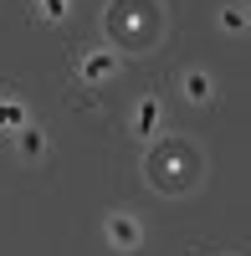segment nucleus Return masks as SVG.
<instances>
[{
    "instance_id": "5",
    "label": "nucleus",
    "mask_w": 251,
    "mask_h": 256,
    "mask_svg": "<svg viewBox=\"0 0 251 256\" xmlns=\"http://www.w3.org/2000/svg\"><path fill=\"white\" fill-rule=\"evenodd\" d=\"M134 134H138V138H154V134H159V98H144V102H138Z\"/></svg>"
},
{
    "instance_id": "10",
    "label": "nucleus",
    "mask_w": 251,
    "mask_h": 256,
    "mask_svg": "<svg viewBox=\"0 0 251 256\" xmlns=\"http://www.w3.org/2000/svg\"><path fill=\"white\" fill-rule=\"evenodd\" d=\"M41 16H46V20H62V16H67V0H41Z\"/></svg>"
},
{
    "instance_id": "3",
    "label": "nucleus",
    "mask_w": 251,
    "mask_h": 256,
    "mask_svg": "<svg viewBox=\"0 0 251 256\" xmlns=\"http://www.w3.org/2000/svg\"><path fill=\"white\" fill-rule=\"evenodd\" d=\"M102 236H108L118 251H138V241H144V226L128 216V210H118V216H108V220H102Z\"/></svg>"
},
{
    "instance_id": "8",
    "label": "nucleus",
    "mask_w": 251,
    "mask_h": 256,
    "mask_svg": "<svg viewBox=\"0 0 251 256\" xmlns=\"http://www.w3.org/2000/svg\"><path fill=\"white\" fill-rule=\"evenodd\" d=\"M210 92H216V82L205 72H184V98L190 102H210Z\"/></svg>"
},
{
    "instance_id": "9",
    "label": "nucleus",
    "mask_w": 251,
    "mask_h": 256,
    "mask_svg": "<svg viewBox=\"0 0 251 256\" xmlns=\"http://www.w3.org/2000/svg\"><path fill=\"white\" fill-rule=\"evenodd\" d=\"M220 31H246V6H226L220 10Z\"/></svg>"
},
{
    "instance_id": "7",
    "label": "nucleus",
    "mask_w": 251,
    "mask_h": 256,
    "mask_svg": "<svg viewBox=\"0 0 251 256\" xmlns=\"http://www.w3.org/2000/svg\"><path fill=\"white\" fill-rule=\"evenodd\" d=\"M20 128H26V108L10 102V98H0V134H20Z\"/></svg>"
},
{
    "instance_id": "2",
    "label": "nucleus",
    "mask_w": 251,
    "mask_h": 256,
    "mask_svg": "<svg viewBox=\"0 0 251 256\" xmlns=\"http://www.w3.org/2000/svg\"><path fill=\"white\" fill-rule=\"evenodd\" d=\"M159 31H164V10H159V0H113V10H108V36L123 41L128 52L154 46Z\"/></svg>"
},
{
    "instance_id": "1",
    "label": "nucleus",
    "mask_w": 251,
    "mask_h": 256,
    "mask_svg": "<svg viewBox=\"0 0 251 256\" xmlns=\"http://www.w3.org/2000/svg\"><path fill=\"white\" fill-rule=\"evenodd\" d=\"M205 174V159H200V148L190 144H159L154 154H149V184L164 190V195H184V190H195Z\"/></svg>"
},
{
    "instance_id": "6",
    "label": "nucleus",
    "mask_w": 251,
    "mask_h": 256,
    "mask_svg": "<svg viewBox=\"0 0 251 256\" xmlns=\"http://www.w3.org/2000/svg\"><path fill=\"white\" fill-rule=\"evenodd\" d=\"M16 148H20V159H41V154H46V134L26 123V128L16 134Z\"/></svg>"
},
{
    "instance_id": "4",
    "label": "nucleus",
    "mask_w": 251,
    "mask_h": 256,
    "mask_svg": "<svg viewBox=\"0 0 251 256\" xmlns=\"http://www.w3.org/2000/svg\"><path fill=\"white\" fill-rule=\"evenodd\" d=\"M118 72V56L113 52H92V56H82V82H108Z\"/></svg>"
}]
</instances>
